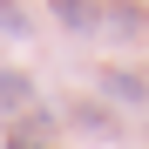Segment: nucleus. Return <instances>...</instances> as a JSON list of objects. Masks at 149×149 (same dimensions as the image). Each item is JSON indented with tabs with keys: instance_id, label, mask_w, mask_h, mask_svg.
<instances>
[{
	"instance_id": "f03ea898",
	"label": "nucleus",
	"mask_w": 149,
	"mask_h": 149,
	"mask_svg": "<svg viewBox=\"0 0 149 149\" xmlns=\"http://www.w3.org/2000/svg\"><path fill=\"white\" fill-rule=\"evenodd\" d=\"M34 109V81L20 68H0V115H27Z\"/></svg>"
},
{
	"instance_id": "7ed1b4c3",
	"label": "nucleus",
	"mask_w": 149,
	"mask_h": 149,
	"mask_svg": "<svg viewBox=\"0 0 149 149\" xmlns=\"http://www.w3.org/2000/svg\"><path fill=\"white\" fill-rule=\"evenodd\" d=\"M102 95H115V102H142L149 81H142L136 68H109V74H102Z\"/></svg>"
},
{
	"instance_id": "423d86ee",
	"label": "nucleus",
	"mask_w": 149,
	"mask_h": 149,
	"mask_svg": "<svg viewBox=\"0 0 149 149\" xmlns=\"http://www.w3.org/2000/svg\"><path fill=\"white\" fill-rule=\"evenodd\" d=\"M0 27H7V34H27V14H20L14 0H0Z\"/></svg>"
},
{
	"instance_id": "f257e3e1",
	"label": "nucleus",
	"mask_w": 149,
	"mask_h": 149,
	"mask_svg": "<svg viewBox=\"0 0 149 149\" xmlns=\"http://www.w3.org/2000/svg\"><path fill=\"white\" fill-rule=\"evenodd\" d=\"M109 34H115L122 47L149 41V0H109Z\"/></svg>"
},
{
	"instance_id": "20e7f679",
	"label": "nucleus",
	"mask_w": 149,
	"mask_h": 149,
	"mask_svg": "<svg viewBox=\"0 0 149 149\" xmlns=\"http://www.w3.org/2000/svg\"><path fill=\"white\" fill-rule=\"evenodd\" d=\"M54 20L68 34H95V0H54Z\"/></svg>"
},
{
	"instance_id": "0eeeda50",
	"label": "nucleus",
	"mask_w": 149,
	"mask_h": 149,
	"mask_svg": "<svg viewBox=\"0 0 149 149\" xmlns=\"http://www.w3.org/2000/svg\"><path fill=\"white\" fill-rule=\"evenodd\" d=\"M14 149H20V142H14Z\"/></svg>"
},
{
	"instance_id": "39448f33",
	"label": "nucleus",
	"mask_w": 149,
	"mask_h": 149,
	"mask_svg": "<svg viewBox=\"0 0 149 149\" xmlns=\"http://www.w3.org/2000/svg\"><path fill=\"white\" fill-rule=\"evenodd\" d=\"M74 129H88V136H115V129H109V109H95V102L74 109Z\"/></svg>"
}]
</instances>
